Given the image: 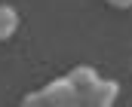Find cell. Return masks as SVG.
<instances>
[{
  "instance_id": "cell-1",
  "label": "cell",
  "mask_w": 132,
  "mask_h": 107,
  "mask_svg": "<svg viewBox=\"0 0 132 107\" xmlns=\"http://www.w3.org/2000/svg\"><path fill=\"white\" fill-rule=\"evenodd\" d=\"M19 25H22V18H19V12L9 6V3H0V43H6L9 37L19 31Z\"/></svg>"
},
{
  "instance_id": "cell-2",
  "label": "cell",
  "mask_w": 132,
  "mask_h": 107,
  "mask_svg": "<svg viewBox=\"0 0 132 107\" xmlns=\"http://www.w3.org/2000/svg\"><path fill=\"white\" fill-rule=\"evenodd\" d=\"M108 6H114V9H132V0H108Z\"/></svg>"
}]
</instances>
